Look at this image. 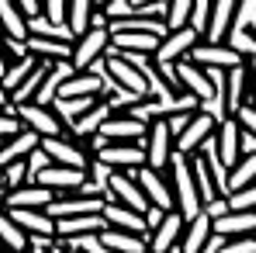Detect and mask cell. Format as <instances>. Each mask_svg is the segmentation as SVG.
Masks as SVG:
<instances>
[{"instance_id": "cell-29", "label": "cell", "mask_w": 256, "mask_h": 253, "mask_svg": "<svg viewBox=\"0 0 256 253\" xmlns=\"http://www.w3.org/2000/svg\"><path fill=\"white\" fill-rule=\"evenodd\" d=\"M76 39H48V35H28V52L38 59H70Z\"/></svg>"}, {"instance_id": "cell-37", "label": "cell", "mask_w": 256, "mask_h": 253, "mask_svg": "<svg viewBox=\"0 0 256 253\" xmlns=\"http://www.w3.org/2000/svg\"><path fill=\"white\" fill-rule=\"evenodd\" d=\"M24 184H32L28 180V160H14V163H4L0 167V191L4 194H10V191H18Z\"/></svg>"}, {"instance_id": "cell-15", "label": "cell", "mask_w": 256, "mask_h": 253, "mask_svg": "<svg viewBox=\"0 0 256 253\" xmlns=\"http://www.w3.org/2000/svg\"><path fill=\"white\" fill-rule=\"evenodd\" d=\"M146 128H149V122L135 118L132 111H111L104 118V125H100V135L108 142H142L146 139Z\"/></svg>"}, {"instance_id": "cell-11", "label": "cell", "mask_w": 256, "mask_h": 253, "mask_svg": "<svg viewBox=\"0 0 256 253\" xmlns=\"http://www.w3.org/2000/svg\"><path fill=\"white\" fill-rule=\"evenodd\" d=\"M135 177H138V184H142V191H146L149 205H156V208H163V211L176 208V198H173V187H170L166 170H156V167H149V163H146V167L135 170Z\"/></svg>"}, {"instance_id": "cell-36", "label": "cell", "mask_w": 256, "mask_h": 253, "mask_svg": "<svg viewBox=\"0 0 256 253\" xmlns=\"http://www.w3.org/2000/svg\"><path fill=\"white\" fill-rule=\"evenodd\" d=\"M94 14H97L94 0H70V14H66V25H70V32H73V35H84V32H90V25H94Z\"/></svg>"}, {"instance_id": "cell-7", "label": "cell", "mask_w": 256, "mask_h": 253, "mask_svg": "<svg viewBox=\"0 0 256 253\" xmlns=\"http://www.w3.org/2000/svg\"><path fill=\"white\" fill-rule=\"evenodd\" d=\"M142 146H146V163L156 170H166L170 167V156L176 153L173 149V128L166 118H152L149 128H146V139H142Z\"/></svg>"}, {"instance_id": "cell-40", "label": "cell", "mask_w": 256, "mask_h": 253, "mask_svg": "<svg viewBox=\"0 0 256 253\" xmlns=\"http://www.w3.org/2000/svg\"><path fill=\"white\" fill-rule=\"evenodd\" d=\"M212 7H214V0H194V14H190V25L198 28L201 42H204V39H208V32H212Z\"/></svg>"}, {"instance_id": "cell-23", "label": "cell", "mask_w": 256, "mask_h": 253, "mask_svg": "<svg viewBox=\"0 0 256 253\" xmlns=\"http://www.w3.org/2000/svg\"><path fill=\"white\" fill-rule=\"evenodd\" d=\"M100 215L108 218L111 229H128V232H142V236H149V222H146L142 211L125 208V205H118V201H104V211H100Z\"/></svg>"}, {"instance_id": "cell-12", "label": "cell", "mask_w": 256, "mask_h": 253, "mask_svg": "<svg viewBox=\"0 0 256 253\" xmlns=\"http://www.w3.org/2000/svg\"><path fill=\"white\" fill-rule=\"evenodd\" d=\"M194 63L208 66V70H232V66H242L246 56L236 49L232 42H198L190 52Z\"/></svg>"}, {"instance_id": "cell-47", "label": "cell", "mask_w": 256, "mask_h": 253, "mask_svg": "<svg viewBox=\"0 0 256 253\" xmlns=\"http://www.w3.org/2000/svg\"><path fill=\"white\" fill-rule=\"evenodd\" d=\"M152 7H166V0H125V11H152ZM118 11V14H125Z\"/></svg>"}, {"instance_id": "cell-53", "label": "cell", "mask_w": 256, "mask_h": 253, "mask_svg": "<svg viewBox=\"0 0 256 253\" xmlns=\"http://www.w3.org/2000/svg\"><path fill=\"white\" fill-rule=\"evenodd\" d=\"M10 63H14V59H10V56H7V52H4V49H0V77H4V73H7V66H10Z\"/></svg>"}, {"instance_id": "cell-56", "label": "cell", "mask_w": 256, "mask_h": 253, "mask_svg": "<svg viewBox=\"0 0 256 253\" xmlns=\"http://www.w3.org/2000/svg\"><path fill=\"white\" fill-rule=\"evenodd\" d=\"M253 236H256V232H253Z\"/></svg>"}, {"instance_id": "cell-54", "label": "cell", "mask_w": 256, "mask_h": 253, "mask_svg": "<svg viewBox=\"0 0 256 253\" xmlns=\"http://www.w3.org/2000/svg\"><path fill=\"white\" fill-rule=\"evenodd\" d=\"M0 253H14V250H7V246H0Z\"/></svg>"}, {"instance_id": "cell-27", "label": "cell", "mask_w": 256, "mask_h": 253, "mask_svg": "<svg viewBox=\"0 0 256 253\" xmlns=\"http://www.w3.org/2000/svg\"><path fill=\"white\" fill-rule=\"evenodd\" d=\"M108 229V218L97 211V215H66V218H56V236L66 239V236H86V232H104Z\"/></svg>"}, {"instance_id": "cell-34", "label": "cell", "mask_w": 256, "mask_h": 253, "mask_svg": "<svg viewBox=\"0 0 256 253\" xmlns=\"http://www.w3.org/2000/svg\"><path fill=\"white\" fill-rule=\"evenodd\" d=\"M0 246H7L14 253L28 250V232L10 218V211H4V208H0Z\"/></svg>"}, {"instance_id": "cell-39", "label": "cell", "mask_w": 256, "mask_h": 253, "mask_svg": "<svg viewBox=\"0 0 256 253\" xmlns=\"http://www.w3.org/2000/svg\"><path fill=\"white\" fill-rule=\"evenodd\" d=\"M190 14H194V0H166V28L190 25Z\"/></svg>"}, {"instance_id": "cell-26", "label": "cell", "mask_w": 256, "mask_h": 253, "mask_svg": "<svg viewBox=\"0 0 256 253\" xmlns=\"http://www.w3.org/2000/svg\"><path fill=\"white\" fill-rule=\"evenodd\" d=\"M7 211L28 236H56V218L45 208H7Z\"/></svg>"}, {"instance_id": "cell-44", "label": "cell", "mask_w": 256, "mask_h": 253, "mask_svg": "<svg viewBox=\"0 0 256 253\" xmlns=\"http://www.w3.org/2000/svg\"><path fill=\"white\" fill-rule=\"evenodd\" d=\"M24 160H28V180H32V184H35V177H38L45 167H52V160H48V153H45L42 146H38L35 153H28Z\"/></svg>"}, {"instance_id": "cell-9", "label": "cell", "mask_w": 256, "mask_h": 253, "mask_svg": "<svg viewBox=\"0 0 256 253\" xmlns=\"http://www.w3.org/2000/svg\"><path fill=\"white\" fill-rule=\"evenodd\" d=\"M42 149L48 153V160H52V163H59V167L90 170V163H94V153L84 149L73 135H48V139H42Z\"/></svg>"}, {"instance_id": "cell-50", "label": "cell", "mask_w": 256, "mask_h": 253, "mask_svg": "<svg viewBox=\"0 0 256 253\" xmlns=\"http://www.w3.org/2000/svg\"><path fill=\"white\" fill-rule=\"evenodd\" d=\"M163 215H166L163 208H156V205H149V211H146V222H149V232H152V229L160 225V218H163Z\"/></svg>"}, {"instance_id": "cell-10", "label": "cell", "mask_w": 256, "mask_h": 253, "mask_svg": "<svg viewBox=\"0 0 256 253\" xmlns=\"http://www.w3.org/2000/svg\"><path fill=\"white\" fill-rule=\"evenodd\" d=\"M18 115H21L24 128H35L42 139H48V135H73V128L56 115L52 104H32L28 101V104H18Z\"/></svg>"}, {"instance_id": "cell-21", "label": "cell", "mask_w": 256, "mask_h": 253, "mask_svg": "<svg viewBox=\"0 0 256 253\" xmlns=\"http://www.w3.org/2000/svg\"><path fill=\"white\" fill-rule=\"evenodd\" d=\"M104 201L108 198H86V194H56V201L48 205V215L52 218H66V215H97L104 211Z\"/></svg>"}, {"instance_id": "cell-13", "label": "cell", "mask_w": 256, "mask_h": 253, "mask_svg": "<svg viewBox=\"0 0 256 253\" xmlns=\"http://www.w3.org/2000/svg\"><path fill=\"white\" fill-rule=\"evenodd\" d=\"M198 42H201V35H198L194 25L170 28V32L163 35L160 49H156V59H160V63H180V59H187V56L194 52V45H198Z\"/></svg>"}, {"instance_id": "cell-52", "label": "cell", "mask_w": 256, "mask_h": 253, "mask_svg": "<svg viewBox=\"0 0 256 253\" xmlns=\"http://www.w3.org/2000/svg\"><path fill=\"white\" fill-rule=\"evenodd\" d=\"M10 108H18V104H14V101H10V94L0 87V111H10Z\"/></svg>"}, {"instance_id": "cell-46", "label": "cell", "mask_w": 256, "mask_h": 253, "mask_svg": "<svg viewBox=\"0 0 256 253\" xmlns=\"http://www.w3.org/2000/svg\"><path fill=\"white\" fill-rule=\"evenodd\" d=\"M222 253H256V236H236V239H225Z\"/></svg>"}, {"instance_id": "cell-28", "label": "cell", "mask_w": 256, "mask_h": 253, "mask_svg": "<svg viewBox=\"0 0 256 253\" xmlns=\"http://www.w3.org/2000/svg\"><path fill=\"white\" fill-rule=\"evenodd\" d=\"M100 243H108L114 253H149V236L142 232H128V229H104Z\"/></svg>"}, {"instance_id": "cell-24", "label": "cell", "mask_w": 256, "mask_h": 253, "mask_svg": "<svg viewBox=\"0 0 256 253\" xmlns=\"http://www.w3.org/2000/svg\"><path fill=\"white\" fill-rule=\"evenodd\" d=\"M42 146V135L35 128H21L18 135H10L7 142H0V167L4 163H14V160H24L28 153H35Z\"/></svg>"}, {"instance_id": "cell-5", "label": "cell", "mask_w": 256, "mask_h": 253, "mask_svg": "<svg viewBox=\"0 0 256 253\" xmlns=\"http://www.w3.org/2000/svg\"><path fill=\"white\" fill-rule=\"evenodd\" d=\"M108 49H111V28H108V25H90V32L76 35L70 59H73L76 70H94V66L108 56Z\"/></svg>"}, {"instance_id": "cell-35", "label": "cell", "mask_w": 256, "mask_h": 253, "mask_svg": "<svg viewBox=\"0 0 256 253\" xmlns=\"http://www.w3.org/2000/svg\"><path fill=\"white\" fill-rule=\"evenodd\" d=\"M250 184H256V153H242L239 163L228 170V194L239 191V187H250Z\"/></svg>"}, {"instance_id": "cell-48", "label": "cell", "mask_w": 256, "mask_h": 253, "mask_svg": "<svg viewBox=\"0 0 256 253\" xmlns=\"http://www.w3.org/2000/svg\"><path fill=\"white\" fill-rule=\"evenodd\" d=\"M204 211L212 215V222H214L218 215H225V211H228V198H214V201H208V205H204Z\"/></svg>"}, {"instance_id": "cell-42", "label": "cell", "mask_w": 256, "mask_h": 253, "mask_svg": "<svg viewBox=\"0 0 256 253\" xmlns=\"http://www.w3.org/2000/svg\"><path fill=\"white\" fill-rule=\"evenodd\" d=\"M21 128H24V122H21L18 108H10V111H0V142H7L10 135H18Z\"/></svg>"}, {"instance_id": "cell-6", "label": "cell", "mask_w": 256, "mask_h": 253, "mask_svg": "<svg viewBox=\"0 0 256 253\" xmlns=\"http://www.w3.org/2000/svg\"><path fill=\"white\" fill-rule=\"evenodd\" d=\"M250 0H214L212 7V32L204 42H232L236 32L242 28V14H246Z\"/></svg>"}, {"instance_id": "cell-8", "label": "cell", "mask_w": 256, "mask_h": 253, "mask_svg": "<svg viewBox=\"0 0 256 253\" xmlns=\"http://www.w3.org/2000/svg\"><path fill=\"white\" fill-rule=\"evenodd\" d=\"M108 201H118L125 208H135V211H149V198L135 177V170H114L111 180H108Z\"/></svg>"}, {"instance_id": "cell-20", "label": "cell", "mask_w": 256, "mask_h": 253, "mask_svg": "<svg viewBox=\"0 0 256 253\" xmlns=\"http://www.w3.org/2000/svg\"><path fill=\"white\" fill-rule=\"evenodd\" d=\"M214 236V225H212V215L201 208L194 218H187V225H184V236H180V246L176 253H201L204 250V243Z\"/></svg>"}, {"instance_id": "cell-51", "label": "cell", "mask_w": 256, "mask_h": 253, "mask_svg": "<svg viewBox=\"0 0 256 253\" xmlns=\"http://www.w3.org/2000/svg\"><path fill=\"white\" fill-rule=\"evenodd\" d=\"M222 246H225V236H218V232H214L212 239L204 243V250H201V253H222Z\"/></svg>"}, {"instance_id": "cell-3", "label": "cell", "mask_w": 256, "mask_h": 253, "mask_svg": "<svg viewBox=\"0 0 256 253\" xmlns=\"http://www.w3.org/2000/svg\"><path fill=\"white\" fill-rule=\"evenodd\" d=\"M222 125V118L214 115L212 108H198L190 118H187V125L176 132V139H173V149L176 153H184V156H190V153H198L208 139H214V132Z\"/></svg>"}, {"instance_id": "cell-16", "label": "cell", "mask_w": 256, "mask_h": 253, "mask_svg": "<svg viewBox=\"0 0 256 253\" xmlns=\"http://www.w3.org/2000/svg\"><path fill=\"white\" fill-rule=\"evenodd\" d=\"M184 225H187V218L176 208L166 211V215L160 218V225L149 232V253H176L180 236H184Z\"/></svg>"}, {"instance_id": "cell-19", "label": "cell", "mask_w": 256, "mask_h": 253, "mask_svg": "<svg viewBox=\"0 0 256 253\" xmlns=\"http://www.w3.org/2000/svg\"><path fill=\"white\" fill-rule=\"evenodd\" d=\"M35 180H38V184H45V187H52L56 194H76V187L86 180V170H80V167H59V163H52V167H45Z\"/></svg>"}, {"instance_id": "cell-22", "label": "cell", "mask_w": 256, "mask_h": 253, "mask_svg": "<svg viewBox=\"0 0 256 253\" xmlns=\"http://www.w3.org/2000/svg\"><path fill=\"white\" fill-rule=\"evenodd\" d=\"M56 201V191L52 187H45V184H24V187H18V191H10V194H4V205L7 208H48Z\"/></svg>"}, {"instance_id": "cell-1", "label": "cell", "mask_w": 256, "mask_h": 253, "mask_svg": "<svg viewBox=\"0 0 256 253\" xmlns=\"http://www.w3.org/2000/svg\"><path fill=\"white\" fill-rule=\"evenodd\" d=\"M100 70H104V80L114 87H122L128 94H135V97H152L156 90H152V80H149V73L132 59L125 52H108L104 59H100Z\"/></svg>"}, {"instance_id": "cell-49", "label": "cell", "mask_w": 256, "mask_h": 253, "mask_svg": "<svg viewBox=\"0 0 256 253\" xmlns=\"http://www.w3.org/2000/svg\"><path fill=\"white\" fill-rule=\"evenodd\" d=\"M14 4H18L28 18H38V14H42V0H14Z\"/></svg>"}, {"instance_id": "cell-4", "label": "cell", "mask_w": 256, "mask_h": 253, "mask_svg": "<svg viewBox=\"0 0 256 253\" xmlns=\"http://www.w3.org/2000/svg\"><path fill=\"white\" fill-rule=\"evenodd\" d=\"M176 77H180V84H184L187 94H194V97L201 101V108L214 104V94H218V73H214V70L194 63V59L187 56V59L176 63Z\"/></svg>"}, {"instance_id": "cell-31", "label": "cell", "mask_w": 256, "mask_h": 253, "mask_svg": "<svg viewBox=\"0 0 256 253\" xmlns=\"http://www.w3.org/2000/svg\"><path fill=\"white\" fill-rule=\"evenodd\" d=\"M190 170H194V180H198V191H201V201L208 205L214 198H222V191H218V180H214L212 173V163H208V156L198 149V153H190Z\"/></svg>"}, {"instance_id": "cell-14", "label": "cell", "mask_w": 256, "mask_h": 253, "mask_svg": "<svg viewBox=\"0 0 256 253\" xmlns=\"http://www.w3.org/2000/svg\"><path fill=\"white\" fill-rule=\"evenodd\" d=\"M100 163H108L111 170H138L146 167V146L142 142H104L94 153Z\"/></svg>"}, {"instance_id": "cell-33", "label": "cell", "mask_w": 256, "mask_h": 253, "mask_svg": "<svg viewBox=\"0 0 256 253\" xmlns=\"http://www.w3.org/2000/svg\"><path fill=\"white\" fill-rule=\"evenodd\" d=\"M38 63H42V59H38V56H32V52H28V56H21V59H14V63L7 66V73L0 77V87H4L7 94H14L18 87L35 73V66H38Z\"/></svg>"}, {"instance_id": "cell-55", "label": "cell", "mask_w": 256, "mask_h": 253, "mask_svg": "<svg viewBox=\"0 0 256 253\" xmlns=\"http://www.w3.org/2000/svg\"><path fill=\"white\" fill-rule=\"evenodd\" d=\"M0 205H4V191H0Z\"/></svg>"}, {"instance_id": "cell-2", "label": "cell", "mask_w": 256, "mask_h": 253, "mask_svg": "<svg viewBox=\"0 0 256 253\" xmlns=\"http://www.w3.org/2000/svg\"><path fill=\"white\" fill-rule=\"evenodd\" d=\"M166 177H170L173 198H176V211L184 218H194L198 211L204 208V201H201V191H198V180H194V170H190V156L173 153L170 167H166Z\"/></svg>"}, {"instance_id": "cell-18", "label": "cell", "mask_w": 256, "mask_h": 253, "mask_svg": "<svg viewBox=\"0 0 256 253\" xmlns=\"http://www.w3.org/2000/svg\"><path fill=\"white\" fill-rule=\"evenodd\" d=\"M214 149H218V160L228 170L239 163V156H242V128H239L236 118H225L218 125V132H214Z\"/></svg>"}, {"instance_id": "cell-30", "label": "cell", "mask_w": 256, "mask_h": 253, "mask_svg": "<svg viewBox=\"0 0 256 253\" xmlns=\"http://www.w3.org/2000/svg\"><path fill=\"white\" fill-rule=\"evenodd\" d=\"M0 35L28 42V14L14 0H0Z\"/></svg>"}, {"instance_id": "cell-25", "label": "cell", "mask_w": 256, "mask_h": 253, "mask_svg": "<svg viewBox=\"0 0 256 253\" xmlns=\"http://www.w3.org/2000/svg\"><path fill=\"white\" fill-rule=\"evenodd\" d=\"M214 232L225 236V239H236V236H253L256 232V211H225L212 222Z\"/></svg>"}, {"instance_id": "cell-43", "label": "cell", "mask_w": 256, "mask_h": 253, "mask_svg": "<svg viewBox=\"0 0 256 253\" xmlns=\"http://www.w3.org/2000/svg\"><path fill=\"white\" fill-rule=\"evenodd\" d=\"M42 14L56 25H66V14H70V0H42Z\"/></svg>"}, {"instance_id": "cell-38", "label": "cell", "mask_w": 256, "mask_h": 253, "mask_svg": "<svg viewBox=\"0 0 256 253\" xmlns=\"http://www.w3.org/2000/svg\"><path fill=\"white\" fill-rule=\"evenodd\" d=\"M28 35H48V39H76V35L70 32V25H56V21H48L45 14H38V18H28Z\"/></svg>"}, {"instance_id": "cell-41", "label": "cell", "mask_w": 256, "mask_h": 253, "mask_svg": "<svg viewBox=\"0 0 256 253\" xmlns=\"http://www.w3.org/2000/svg\"><path fill=\"white\" fill-rule=\"evenodd\" d=\"M228 208L232 211H256V184L232 191V194H228Z\"/></svg>"}, {"instance_id": "cell-45", "label": "cell", "mask_w": 256, "mask_h": 253, "mask_svg": "<svg viewBox=\"0 0 256 253\" xmlns=\"http://www.w3.org/2000/svg\"><path fill=\"white\" fill-rule=\"evenodd\" d=\"M232 118L239 122V128H242L246 135H253V139H256V104H242Z\"/></svg>"}, {"instance_id": "cell-17", "label": "cell", "mask_w": 256, "mask_h": 253, "mask_svg": "<svg viewBox=\"0 0 256 253\" xmlns=\"http://www.w3.org/2000/svg\"><path fill=\"white\" fill-rule=\"evenodd\" d=\"M166 32H149V28H128V32H111V49L114 52H146L156 56ZM108 49V52H111Z\"/></svg>"}, {"instance_id": "cell-32", "label": "cell", "mask_w": 256, "mask_h": 253, "mask_svg": "<svg viewBox=\"0 0 256 253\" xmlns=\"http://www.w3.org/2000/svg\"><path fill=\"white\" fill-rule=\"evenodd\" d=\"M97 101H100V94H94V97H56V101H52V108H56V115H59L66 125L73 128L86 111L97 104Z\"/></svg>"}]
</instances>
